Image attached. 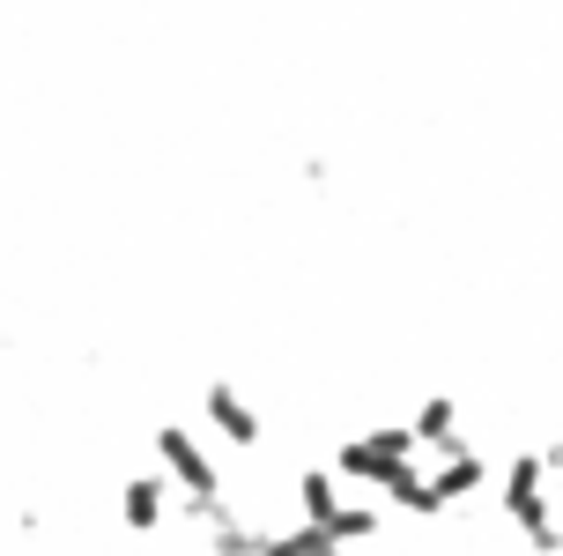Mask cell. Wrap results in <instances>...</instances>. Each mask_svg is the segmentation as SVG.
Returning <instances> with one entry per match:
<instances>
[{
  "label": "cell",
  "mask_w": 563,
  "mask_h": 556,
  "mask_svg": "<svg viewBox=\"0 0 563 556\" xmlns=\"http://www.w3.org/2000/svg\"><path fill=\"white\" fill-rule=\"evenodd\" d=\"M497 504L505 520L527 534L534 556H563V527H556V504H549V460L541 453H511L505 482H497Z\"/></svg>",
  "instance_id": "cell-1"
},
{
  "label": "cell",
  "mask_w": 563,
  "mask_h": 556,
  "mask_svg": "<svg viewBox=\"0 0 563 556\" xmlns=\"http://www.w3.org/2000/svg\"><path fill=\"white\" fill-rule=\"evenodd\" d=\"M400 468H416V430H408V423H378V430H364V438L334 445V475L341 482L386 490Z\"/></svg>",
  "instance_id": "cell-2"
},
{
  "label": "cell",
  "mask_w": 563,
  "mask_h": 556,
  "mask_svg": "<svg viewBox=\"0 0 563 556\" xmlns=\"http://www.w3.org/2000/svg\"><path fill=\"white\" fill-rule=\"evenodd\" d=\"M156 475H170V490H178L186 504H216V498H223V468H216V453H208L194 430H178V423L156 430Z\"/></svg>",
  "instance_id": "cell-3"
},
{
  "label": "cell",
  "mask_w": 563,
  "mask_h": 556,
  "mask_svg": "<svg viewBox=\"0 0 563 556\" xmlns=\"http://www.w3.org/2000/svg\"><path fill=\"white\" fill-rule=\"evenodd\" d=\"M200 408H208V423H216V430H223V438L238 445V453H253V445L267 438V423H260V408H253V401H245L238 386H230V379H216V386H200Z\"/></svg>",
  "instance_id": "cell-4"
},
{
  "label": "cell",
  "mask_w": 563,
  "mask_h": 556,
  "mask_svg": "<svg viewBox=\"0 0 563 556\" xmlns=\"http://www.w3.org/2000/svg\"><path fill=\"white\" fill-rule=\"evenodd\" d=\"M482 482H489V460H482L475 445H460V438H452L445 453H438V468H430V490H438L445 512H452V504H467Z\"/></svg>",
  "instance_id": "cell-5"
},
{
  "label": "cell",
  "mask_w": 563,
  "mask_h": 556,
  "mask_svg": "<svg viewBox=\"0 0 563 556\" xmlns=\"http://www.w3.org/2000/svg\"><path fill=\"white\" fill-rule=\"evenodd\" d=\"M349 512V498H341V475L334 468H305L297 475V520L319 534H334V520Z\"/></svg>",
  "instance_id": "cell-6"
},
{
  "label": "cell",
  "mask_w": 563,
  "mask_h": 556,
  "mask_svg": "<svg viewBox=\"0 0 563 556\" xmlns=\"http://www.w3.org/2000/svg\"><path fill=\"white\" fill-rule=\"evenodd\" d=\"M119 520L134 534H156L170 520V475H134L126 490H119Z\"/></svg>",
  "instance_id": "cell-7"
},
{
  "label": "cell",
  "mask_w": 563,
  "mask_h": 556,
  "mask_svg": "<svg viewBox=\"0 0 563 556\" xmlns=\"http://www.w3.org/2000/svg\"><path fill=\"white\" fill-rule=\"evenodd\" d=\"M408 430H416V445H430V453H445L452 438H460V408H452V393H430L416 416H408Z\"/></svg>",
  "instance_id": "cell-8"
},
{
  "label": "cell",
  "mask_w": 563,
  "mask_h": 556,
  "mask_svg": "<svg viewBox=\"0 0 563 556\" xmlns=\"http://www.w3.org/2000/svg\"><path fill=\"white\" fill-rule=\"evenodd\" d=\"M260 556H349V549H341L334 534H319V527H305V520H297V527H267Z\"/></svg>",
  "instance_id": "cell-9"
},
{
  "label": "cell",
  "mask_w": 563,
  "mask_h": 556,
  "mask_svg": "<svg viewBox=\"0 0 563 556\" xmlns=\"http://www.w3.org/2000/svg\"><path fill=\"white\" fill-rule=\"evenodd\" d=\"M378 498H386V504H400V512H416V520H438V512H445V504H438V490H430V475H422V468H400L394 482L378 490Z\"/></svg>",
  "instance_id": "cell-10"
}]
</instances>
